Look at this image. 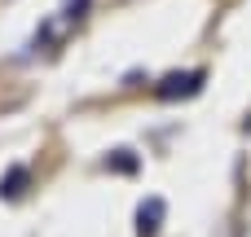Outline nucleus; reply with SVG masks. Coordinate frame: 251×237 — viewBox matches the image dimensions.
<instances>
[{"label": "nucleus", "instance_id": "nucleus-1", "mask_svg": "<svg viewBox=\"0 0 251 237\" xmlns=\"http://www.w3.org/2000/svg\"><path fill=\"white\" fill-rule=\"evenodd\" d=\"M199 84H203V70H172V75H163L159 79V88H154V97H163V101H176V97H194L199 92Z\"/></svg>", "mask_w": 251, "mask_h": 237}, {"label": "nucleus", "instance_id": "nucleus-2", "mask_svg": "<svg viewBox=\"0 0 251 237\" xmlns=\"http://www.w3.org/2000/svg\"><path fill=\"white\" fill-rule=\"evenodd\" d=\"M163 198H146L141 207H137V233L141 237H150V233H159V224H163Z\"/></svg>", "mask_w": 251, "mask_h": 237}, {"label": "nucleus", "instance_id": "nucleus-3", "mask_svg": "<svg viewBox=\"0 0 251 237\" xmlns=\"http://www.w3.org/2000/svg\"><path fill=\"white\" fill-rule=\"evenodd\" d=\"M26 185V167H9V176H0V198H18Z\"/></svg>", "mask_w": 251, "mask_h": 237}, {"label": "nucleus", "instance_id": "nucleus-4", "mask_svg": "<svg viewBox=\"0 0 251 237\" xmlns=\"http://www.w3.org/2000/svg\"><path fill=\"white\" fill-rule=\"evenodd\" d=\"M106 167H115V172H137V158H132L128 150H115V154L106 158Z\"/></svg>", "mask_w": 251, "mask_h": 237}, {"label": "nucleus", "instance_id": "nucleus-5", "mask_svg": "<svg viewBox=\"0 0 251 237\" xmlns=\"http://www.w3.org/2000/svg\"><path fill=\"white\" fill-rule=\"evenodd\" d=\"M88 4H93V0H66V9H62V13H66V22H79Z\"/></svg>", "mask_w": 251, "mask_h": 237}]
</instances>
